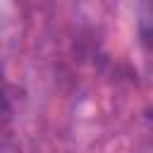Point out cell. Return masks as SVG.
<instances>
[{
  "instance_id": "obj_1",
  "label": "cell",
  "mask_w": 153,
  "mask_h": 153,
  "mask_svg": "<svg viewBox=\"0 0 153 153\" xmlns=\"http://www.w3.org/2000/svg\"><path fill=\"white\" fill-rule=\"evenodd\" d=\"M12 117H14V108H12V100L5 91V86L0 84V136L10 129L12 124Z\"/></svg>"
},
{
  "instance_id": "obj_2",
  "label": "cell",
  "mask_w": 153,
  "mask_h": 153,
  "mask_svg": "<svg viewBox=\"0 0 153 153\" xmlns=\"http://www.w3.org/2000/svg\"><path fill=\"white\" fill-rule=\"evenodd\" d=\"M0 153H22L14 143H0Z\"/></svg>"
}]
</instances>
